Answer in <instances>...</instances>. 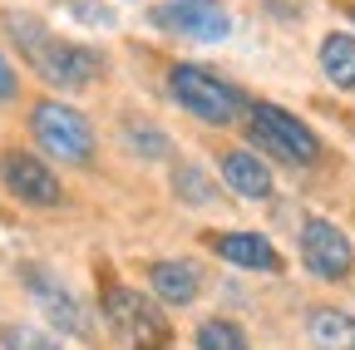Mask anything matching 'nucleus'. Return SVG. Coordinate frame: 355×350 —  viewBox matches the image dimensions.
Wrapping results in <instances>:
<instances>
[{
	"label": "nucleus",
	"mask_w": 355,
	"mask_h": 350,
	"mask_svg": "<svg viewBox=\"0 0 355 350\" xmlns=\"http://www.w3.org/2000/svg\"><path fill=\"white\" fill-rule=\"evenodd\" d=\"M6 30H10L15 45L30 55L35 74H44L50 84H60V89H84V84H94V79L104 74V55H99V50H89V45H64V40H55L35 15L10 10V15H6Z\"/></svg>",
	"instance_id": "1"
},
{
	"label": "nucleus",
	"mask_w": 355,
	"mask_h": 350,
	"mask_svg": "<svg viewBox=\"0 0 355 350\" xmlns=\"http://www.w3.org/2000/svg\"><path fill=\"white\" fill-rule=\"evenodd\" d=\"M168 94H173L178 109H188L202 123H232L242 114V94L202 64H173L168 69Z\"/></svg>",
	"instance_id": "2"
},
{
	"label": "nucleus",
	"mask_w": 355,
	"mask_h": 350,
	"mask_svg": "<svg viewBox=\"0 0 355 350\" xmlns=\"http://www.w3.org/2000/svg\"><path fill=\"white\" fill-rule=\"evenodd\" d=\"M104 316L119 335H128L133 350H168L173 345V326L158 311V301L133 291V286H119V281L104 286Z\"/></svg>",
	"instance_id": "3"
},
{
	"label": "nucleus",
	"mask_w": 355,
	"mask_h": 350,
	"mask_svg": "<svg viewBox=\"0 0 355 350\" xmlns=\"http://www.w3.org/2000/svg\"><path fill=\"white\" fill-rule=\"evenodd\" d=\"M30 128L44 153H55L60 163H89L94 158V128H89V119L60 99H40L35 114H30Z\"/></svg>",
	"instance_id": "4"
},
{
	"label": "nucleus",
	"mask_w": 355,
	"mask_h": 350,
	"mask_svg": "<svg viewBox=\"0 0 355 350\" xmlns=\"http://www.w3.org/2000/svg\"><path fill=\"white\" fill-rule=\"evenodd\" d=\"M252 139L272 153V158L296 163V168L321 158V139L311 134L296 114H286V109H277V104H252Z\"/></svg>",
	"instance_id": "5"
},
{
	"label": "nucleus",
	"mask_w": 355,
	"mask_h": 350,
	"mask_svg": "<svg viewBox=\"0 0 355 350\" xmlns=\"http://www.w3.org/2000/svg\"><path fill=\"white\" fill-rule=\"evenodd\" d=\"M301 261H306L311 277L340 281V277H350V267H355V252H350V237H345L336 222L311 217V222L301 227Z\"/></svg>",
	"instance_id": "6"
},
{
	"label": "nucleus",
	"mask_w": 355,
	"mask_h": 350,
	"mask_svg": "<svg viewBox=\"0 0 355 350\" xmlns=\"http://www.w3.org/2000/svg\"><path fill=\"white\" fill-rule=\"evenodd\" d=\"M153 20L173 35H188L202 40V45H217V40L232 35V15L217 6V0H163L153 10Z\"/></svg>",
	"instance_id": "7"
},
{
	"label": "nucleus",
	"mask_w": 355,
	"mask_h": 350,
	"mask_svg": "<svg viewBox=\"0 0 355 350\" xmlns=\"http://www.w3.org/2000/svg\"><path fill=\"white\" fill-rule=\"evenodd\" d=\"M0 178H6V188H10L20 202H30V207H55V202L64 198L60 178H55V173L44 168L35 153H25V148H10L6 158H0Z\"/></svg>",
	"instance_id": "8"
},
{
	"label": "nucleus",
	"mask_w": 355,
	"mask_h": 350,
	"mask_svg": "<svg viewBox=\"0 0 355 350\" xmlns=\"http://www.w3.org/2000/svg\"><path fill=\"white\" fill-rule=\"evenodd\" d=\"M207 242H212V252L222 261H232V267H242V272H282L277 247L266 237H257V232H212Z\"/></svg>",
	"instance_id": "9"
},
{
	"label": "nucleus",
	"mask_w": 355,
	"mask_h": 350,
	"mask_svg": "<svg viewBox=\"0 0 355 350\" xmlns=\"http://www.w3.org/2000/svg\"><path fill=\"white\" fill-rule=\"evenodd\" d=\"M25 281L35 286V296H40V306H44V316H50L60 331H69V335H89V316L79 311V301H74L60 281H50L44 272H25Z\"/></svg>",
	"instance_id": "10"
},
{
	"label": "nucleus",
	"mask_w": 355,
	"mask_h": 350,
	"mask_svg": "<svg viewBox=\"0 0 355 350\" xmlns=\"http://www.w3.org/2000/svg\"><path fill=\"white\" fill-rule=\"evenodd\" d=\"M217 168H222V178H227V188H232V193H242V198H252V202L272 198V173H266V163H261L257 153L227 148V153L217 158Z\"/></svg>",
	"instance_id": "11"
},
{
	"label": "nucleus",
	"mask_w": 355,
	"mask_h": 350,
	"mask_svg": "<svg viewBox=\"0 0 355 350\" xmlns=\"http://www.w3.org/2000/svg\"><path fill=\"white\" fill-rule=\"evenodd\" d=\"M148 286L168 306H193L198 291H202V272L188 267V261H153V267H148Z\"/></svg>",
	"instance_id": "12"
},
{
	"label": "nucleus",
	"mask_w": 355,
	"mask_h": 350,
	"mask_svg": "<svg viewBox=\"0 0 355 350\" xmlns=\"http://www.w3.org/2000/svg\"><path fill=\"white\" fill-rule=\"evenodd\" d=\"M306 335H311L316 350H355V316L321 306V311L306 316Z\"/></svg>",
	"instance_id": "13"
},
{
	"label": "nucleus",
	"mask_w": 355,
	"mask_h": 350,
	"mask_svg": "<svg viewBox=\"0 0 355 350\" xmlns=\"http://www.w3.org/2000/svg\"><path fill=\"white\" fill-rule=\"evenodd\" d=\"M321 69L336 89L355 94V35H326L321 40Z\"/></svg>",
	"instance_id": "14"
},
{
	"label": "nucleus",
	"mask_w": 355,
	"mask_h": 350,
	"mask_svg": "<svg viewBox=\"0 0 355 350\" xmlns=\"http://www.w3.org/2000/svg\"><path fill=\"white\" fill-rule=\"evenodd\" d=\"M198 350H252V345H247V335H242L237 321L212 316V321L198 326Z\"/></svg>",
	"instance_id": "15"
},
{
	"label": "nucleus",
	"mask_w": 355,
	"mask_h": 350,
	"mask_svg": "<svg viewBox=\"0 0 355 350\" xmlns=\"http://www.w3.org/2000/svg\"><path fill=\"white\" fill-rule=\"evenodd\" d=\"M0 345L6 350H60L55 335H40V331H25V326H6L0 331Z\"/></svg>",
	"instance_id": "16"
},
{
	"label": "nucleus",
	"mask_w": 355,
	"mask_h": 350,
	"mask_svg": "<svg viewBox=\"0 0 355 350\" xmlns=\"http://www.w3.org/2000/svg\"><path fill=\"white\" fill-rule=\"evenodd\" d=\"M173 178H178V183H173L178 198H193V202H207V198H212V188L202 183V173H198V168H178Z\"/></svg>",
	"instance_id": "17"
},
{
	"label": "nucleus",
	"mask_w": 355,
	"mask_h": 350,
	"mask_svg": "<svg viewBox=\"0 0 355 350\" xmlns=\"http://www.w3.org/2000/svg\"><path fill=\"white\" fill-rule=\"evenodd\" d=\"M128 134H133V148L148 153V158H163V153H168V139L158 134V128H139V123H133Z\"/></svg>",
	"instance_id": "18"
},
{
	"label": "nucleus",
	"mask_w": 355,
	"mask_h": 350,
	"mask_svg": "<svg viewBox=\"0 0 355 350\" xmlns=\"http://www.w3.org/2000/svg\"><path fill=\"white\" fill-rule=\"evenodd\" d=\"M69 10H74V15H84V25H114V15H109L104 6H94V0H74Z\"/></svg>",
	"instance_id": "19"
},
{
	"label": "nucleus",
	"mask_w": 355,
	"mask_h": 350,
	"mask_svg": "<svg viewBox=\"0 0 355 350\" xmlns=\"http://www.w3.org/2000/svg\"><path fill=\"white\" fill-rule=\"evenodd\" d=\"M15 89H20V84H15V69H10V60H6V55H0V104H10V99H15Z\"/></svg>",
	"instance_id": "20"
},
{
	"label": "nucleus",
	"mask_w": 355,
	"mask_h": 350,
	"mask_svg": "<svg viewBox=\"0 0 355 350\" xmlns=\"http://www.w3.org/2000/svg\"><path fill=\"white\" fill-rule=\"evenodd\" d=\"M350 20H355V6H350Z\"/></svg>",
	"instance_id": "21"
}]
</instances>
